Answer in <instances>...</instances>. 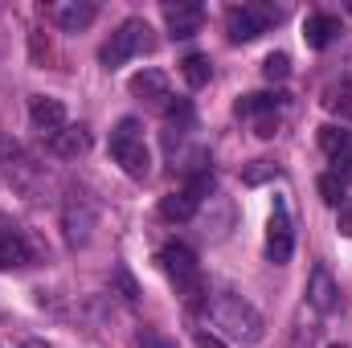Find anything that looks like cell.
I'll use <instances>...</instances> for the list:
<instances>
[{
  "label": "cell",
  "instance_id": "obj_19",
  "mask_svg": "<svg viewBox=\"0 0 352 348\" xmlns=\"http://www.w3.org/2000/svg\"><path fill=\"white\" fill-rule=\"evenodd\" d=\"M320 148L336 160L340 152H349V148H352V144H349V131H344V127H332V123H328V127H320Z\"/></svg>",
  "mask_w": 352,
  "mask_h": 348
},
{
  "label": "cell",
  "instance_id": "obj_17",
  "mask_svg": "<svg viewBox=\"0 0 352 348\" xmlns=\"http://www.w3.org/2000/svg\"><path fill=\"white\" fill-rule=\"evenodd\" d=\"M94 17H98L94 4H58V8H54V21H58L66 33H82Z\"/></svg>",
  "mask_w": 352,
  "mask_h": 348
},
{
  "label": "cell",
  "instance_id": "obj_23",
  "mask_svg": "<svg viewBox=\"0 0 352 348\" xmlns=\"http://www.w3.org/2000/svg\"><path fill=\"white\" fill-rule=\"evenodd\" d=\"M29 54H33L37 66L50 62V37H45V29H33V33H29Z\"/></svg>",
  "mask_w": 352,
  "mask_h": 348
},
{
  "label": "cell",
  "instance_id": "obj_7",
  "mask_svg": "<svg viewBox=\"0 0 352 348\" xmlns=\"http://www.w3.org/2000/svg\"><path fill=\"white\" fill-rule=\"evenodd\" d=\"M98 226V209H94V197L87 188H70L66 201H62V230H66V242L70 246H87L90 234Z\"/></svg>",
  "mask_w": 352,
  "mask_h": 348
},
{
  "label": "cell",
  "instance_id": "obj_22",
  "mask_svg": "<svg viewBox=\"0 0 352 348\" xmlns=\"http://www.w3.org/2000/svg\"><path fill=\"white\" fill-rule=\"evenodd\" d=\"M263 74L270 78V83H283V78L291 74V58H287V54H270V58L263 62Z\"/></svg>",
  "mask_w": 352,
  "mask_h": 348
},
{
  "label": "cell",
  "instance_id": "obj_16",
  "mask_svg": "<svg viewBox=\"0 0 352 348\" xmlns=\"http://www.w3.org/2000/svg\"><path fill=\"white\" fill-rule=\"evenodd\" d=\"M197 209H201V201H197L184 184H180L176 193H168V197H160V217H164V221H192Z\"/></svg>",
  "mask_w": 352,
  "mask_h": 348
},
{
  "label": "cell",
  "instance_id": "obj_11",
  "mask_svg": "<svg viewBox=\"0 0 352 348\" xmlns=\"http://www.w3.org/2000/svg\"><path fill=\"white\" fill-rule=\"evenodd\" d=\"M29 262H33L29 238H25L16 226H8V230L0 234V270H16V266H29Z\"/></svg>",
  "mask_w": 352,
  "mask_h": 348
},
{
  "label": "cell",
  "instance_id": "obj_8",
  "mask_svg": "<svg viewBox=\"0 0 352 348\" xmlns=\"http://www.w3.org/2000/svg\"><path fill=\"white\" fill-rule=\"evenodd\" d=\"M291 250H295L291 213H287V205H283V201H274V209H270V221H266V259L274 262V266H283V262L291 259Z\"/></svg>",
  "mask_w": 352,
  "mask_h": 348
},
{
  "label": "cell",
  "instance_id": "obj_20",
  "mask_svg": "<svg viewBox=\"0 0 352 348\" xmlns=\"http://www.w3.org/2000/svg\"><path fill=\"white\" fill-rule=\"evenodd\" d=\"M344 193H349V184H344L336 173H324V176H320V197H324L328 205H344V201H349Z\"/></svg>",
  "mask_w": 352,
  "mask_h": 348
},
{
  "label": "cell",
  "instance_id": "obj_29",
  "mask_svg": "<svg viewBox=\"0 0 352 348\" xmlns=\"http://www.w3.org/2000/svg\"><path fill=\"white\" fill-rule=\"evenodd\" d=\"M115 274H119V287H123V295H127V299H135V283H131V274H127L123 266H119Z\"/></svg>",
  "mask_w": 352,
  "mask_h": 348
},
{
  "label": "cell",
  "instance_id": "obj_4",
  "mask_svg": "<svg viewBox=\"0 0 352 348\" xmlns=\"http://www.w3.org/2000/svg\"><path fill=\"white\" fill-rule=\"evenodd\" d=\"M0 168H4V180H8L25 201H37L41 188L50 184L45 164H37L21 144H8V140H0Z\"/></svg>",
  "mask_w": 352,
  "mask_h": 348
},
{
  "label": "cell",
  "instance_id": "obj_27",
  "mask_svg": "<svg viewBox=\"0 0 352 348\" xmlns=\"http://www.w3.org/2000/svg\"><path fill=\"white\" fill-rule=\"evenodd\" d=\"M332 173L340 176L344 184L352 180V148H349V152H340V156H336V168H332Z\"/></svg>",
  "mask_w": 352,
  "mask_h": 348
},
{
  "label": "cell",
  "instance_id": "obj_12",
  "mask_svg": "<svg viewBox=\"0 0 352 348\" xmlns=\"http://www.w3.org/2000/svg\"><path fill=\"white\" fill-rule=\"evenodd\" d=\"M50 148H54V156H62V160H78V156L90 152V131L78 127V123H66V127L50 140Z\"/></svg>",
  "mask_w": 352,
  "mask_h": 348
},
{
  "label": "cell",
  "instance_id": "obj_28",
  "mask_svg": "<svg viewBox=\"0 0 352 348\" xmlns=\"http://www.w3.org/2000/svg\"><path fill=\"white\" fill-rule=\"evenodd\" d=\"M340 234H349L352 238V197L340 205Z\"/></svg>",
  "mask_w": 352,
  "mask_h": 348
},
{
  "label": "cell",
  "instance_id": "obj_1",
  "mask_svg": "<svg viewBox=\"0 0 352 348\" xmlns=\"http://www.w3.org/2000/svg\"><path fill=\"white\" fill-rule=\"evenodd\" d=\"M201 307H205L213 332H221L226 340H234V345H258L263 340V316L238 291H209Z\"/></svg>",
  "mask_w": 352,
  "mask_h": 348
},
{
  "label": "cell",
  "instance_id": "obj_14",
  "mask_svg": "<svg viewBox=\"0 0 352 348\" xmlns=\"http://www.w3.org/2000/svg\"><path fill=\"white\" fill-rule=\"evenodd\" d=\"M164 21H168V33L173 37H192V33H201L205 8L201 4H168L164 8Z\"/></svg>",
  "mask_w": 352,
  "mask_h": 348
},
{
  "label": "cell",
  "instance_id": "obj_9",
  "mask_svg": "<svg viewBox=\"0 0 352 348\" xmlns=\"http://www.w3.org/2000/svg\"><path fill=\"white\" fill-rule=\"evenodd\" d=\"M29 123H33V131H37L41 140H54V135L66 127V107H62L58 98H50V94H37V98L29 102Z\"/></svg>",
  "mask_w": 352,
  "mask_h": 348
},
{
  "label": "cell",
  "instance_id": "obj_31",
  "mask_svg": "<svg viewBox=\"0 0 352 348\" xmlns=\"http://www.w3.org/2000/svg\"><path fill=\"white\" fill-rule=\"evenodd\" d=\"M21 348H50V345H45V340H25Z\"/></svg>",
  "mask_w": 352,
  "mask_h": 348
},
{
  "label": "cell",
  "instance_id": "obj_24",
  "mask_svg": "<svg viewBox=\"0 0 352 348\" xmlns=\"http://www.w3.org/2000/svg\"><path fill=\"white\" fill-rule=\"evenodd\" d=\"M332 111H344L349 115L352 111V83H344V87H336V90H328V98H324Z\"/></svg>",
  "mask_w": 352,
  "mask_h": 348
},
{
  "label": "cell",
  "instance_id": "obj_15",
  "mask_svg": "<svg viewBox=\"0 0 352 348\" xmlns=\"http://www.w3.org/2000/svg\"><path fill=\"white\" fill-rule=\"evenodd\" d=\"M131 94H140L144 102H152V107H164L168 111V78L160 74V70H140L135 78H131Z\"/></svg>",
  "mask_w": 352,
  "mask_h": 348
},
{
  "label": "cell",
  "instance_id": "obj_21",
  "mask_svg": "<svg viewBox=\"0 0 352 348\" xmlns=\"http://www.w3.org/2000/svg\"><path fill=\"white\" fill-rule=\"evenodd\" d=\"M180 66H184V83H188V87H205V83H209V58L192 54V58H184Z\"/></svg>",
  "mask_w": 352,
  "mask_h": 348
},
{
  "label": "cell",
  "instance_id": "obj_25",
  "mask_svg": "<svg viewBox=\"0 0 352 348\" xmlns=\"http://www.w3.org/2000/svg\"><path fill=\"white\" fill-rule=\"evenodd\" d=\"M192 340H197V348H226L217 332H205V328H192Z\"/></svg>",
  "mask_w": 352,
  "mask_h": 348
},
{
  "label": "cell",
  "instance_id": "obj_30",
  "mask_svg": "<svg viewBox=\"0 0 352 348\" xmlns=\"http://www.w3.org/2000/svg\"><path fill=\"white\" fill-rule=\"evenodd\" d=\"M274 131H278V119H258V135H263V140H270Z\"/></svg>",
  "mask_w": 352,
  "mask_h": 348
},
{
  "label": "cell",
  "instance_id": "obj_26",
  "mask_svg": "<svg viewBox=\"0 0 352 348\" xmlns=\"http://www.w3.org/2000/svg\"><path fill=\"white\" fill-rule=\"evenodd\" d=\"M270 173H278V168H274L270 160H254V168L246 173V180H250V184H258V180H266V176H270Z\"/></svg>",
  "mask_w": 352,
  "mask_h": 348
},
{
  "label": "cell",
  "instance_id": "obj_32",
  "mask_svg": "<svg viewBox=\"0 0 352 348\" xmlns=\"http://www.w3.org/2000/svg\"><path fill=\"white\" fill-rule=\"evenodd\" d=\"M332 348H344V345H332Z\"/></svg>",
  "mask_w": 352,
  "mask_h": 348
},
{
  "label": "cell",
  "instance_id": "obj_6",
  "mask_svg": "<svg viewBox=\"0 0 352 348\" xmlns=\"http://www.w3.org/2000/svg\"><path fill=\"white\" fill-rule=\"evenodd\" d=\"M287 12L283 8H274V4H234L230 12H226V33H230V41H254V37H263L270 25H278Z\"/></svg>",
  "mask_w": 352,
  "mask_h": 348
},
{
  "label": "cell",
  "instance_id": "obj_10",
  "mask_svg": "<svg viewBox=\"0 0 352 348\" xmlns=\"http://www.w3.org/2000/svg\"><path fill=\"white\" fill-rule=\"evenodd\" d=\"M307 303H311L320 316L336 312V303H340V287H336V279H332L328 266H316V270H311V279H307Z\"/></svg>",
  "mask_w": 352,
  "mask_h": 348
},
{
  "label": "cell",
  "instance_id": "obj_13",
  "mask_svg": "<svg viewBox=\"0 0 352 348\" xmlns=\"http://www.w3.org/2000/svg\"><path fill=\"white\" fill-rule=\"evenodd\" d=\"M336 37H340V21H336L332 12H311V17L303 21V41H307L311 50H328Z\"/></svg>",
  "mask_w": 352,
  "mask_h": 348
},
{
  "label": "cell",
  "instance_id": "obj_2",
  "mask_svg": "<svg viewBox=\"0 0 352 348\" xmlns=\"http://www.w3.org/2000/svg\"><path fill=\"white\" fill-rule=\"evenodd\" d=\"M156 50V29L144 21V17H127L115 33H111V41L98 50V62L107 66V70H115V66H123V62H131V58H140V54H152Z\"/></svg>",
  "mask_w": 352,
  "mask_h": 348
},
{
  "label": "cell",
  "instance_id": "obj_3",
  "mask_svg": "<svg viewBox=\"0 0 352 348\" xmlns=\"http://www.w3.org/2000/svg\"><path fill=\"white\" fill-rule=\"evenodd\" d=\"M111 156L123 164V173L131 176V180H148V173H152V152L144 144L140 119L127 115V119L115 123V131H111Z\"/></svg>",
  "mask_w": 352,
  "mask_h": 348
},
{
  "label": "cell",
  "instance_id": "obj_18",
  "mask_svg": "<svg viewBox=\"0 0 352 348\" xmlns=\"http://www.w3.org/2000/svg\"><path fill=\"white\" fill-rule=\"evenodd\" d=\"M287 107V94L283 90H263V94H246L238 102V115H274Z\"/></svg>",
  "mask_w": 352,
  "mask_h": 348
},
{
  "label": "cell",
  "instance_id": "obj_5",
  "mask_svg": "<svg viewBox=\"0 0 352 348\" xmlns=\"http://www.w3.org/2000/svg\"><path fill=\"white\" fill-rule=\"evenodd\" d=\"M156 262L164 266V274H168V283L176 287V295H184L188 303H192L197 295H205V291H201V262H197V254H192L184 242H168V246L156 254Z\"/></svg>",
  "mask_w": 352,
  "mask_h": 348
}]
</instances>
